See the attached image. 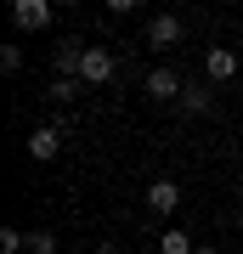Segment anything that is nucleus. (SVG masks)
<instances>
[{
  "mask_svg": "<svg viewBox=\"0 0 243 254\" xmlns=\"http://www.w3.org/2000/svg\"><path fill=\"white\" fill-rule=\"evenodd\" d=\"M119 73V57L108 46H85V63H80V85H108Z\"/></svg>",
  "mask_w": 243,
  "mask_h": 254,
  "instance_id": "obj_1",
  "label": "nucleus"
},
{
  "mask_svg": "<svg viewBox=\"0 0 243 254\" xmlns=\"http://www.w3.org/2000/svg\"><path fill=\"white\" fill-rule=\"evenodd\" d=\"M181 34H187V28H181V17H175V11H159V17L147 23V46H153V51L181 46Z\"/></svg>",
  "mask_w": 243,
  "mask_h": 254,
  "instance_id": "obj_2",
  "label": "nucleus"
},
{
  "mask_svg": "<svg viewBox=\"0 0 243 254\" xmlns=\"http://www.w3.org/2000/svg\"><path fill=\"white\" fill-rule=\"evenodd\" d=\"M181 91H187V79H181L175 68H153L147 73V96L153 102H181Z\"/></svg>",
  "mask_w": 243,
  "mask_h": 254,
  "instance_id": "obj_3",
  "label": "nucleus"
},
{
  "mask_svg": "<svg viewBox=\"0 0 243 254\" xmlns=\"http://www.w3.org/2000/svg\"><path fill=\"white\" fill-rule=\"evenodd\" d=\"M11 23L17 28H51V0H17V6H11Z\"/></svg>",
  "mask_w": 243,
  "mask_h": 254,
  "instance_id": "obj_4",
  "label": "nucleus"
},
{
  "mask_svg": "<svg viewBox=\"0 0 243 254\" xmlns=\"http://www.w3.org/2000/svg\"><path fill=\"white\" fill-rule=\"evenodd\" d=\"M57 153H63V130H57V125H40L34 136H28V158H34V164H51Z\"/></svg>",
  "mask_w": 243,
  "mask_h": 254,
  "instance_id": "obj_5",
  "label": "nucleus"
},
{
  "mask_svg": "<svg viewBox=\"0 0 243 254\" xmlns=\"http://www.w3.org/2000/svg\"><path fill=\"white\" fill-rule=\"evenodd\" d=\"M80 63H85V46H80V40H63V46L51 51V68H57V79H80Z\"/></svg>",
  "mask_w": 243,
  "mask_h": 254,
  "instance_id": "obj_6",
  "label": "nucleus"
},
{
  "mask_svg": "<svg viewBox=\"0 0 243 254\" xmlns=\"http://www.w3.org/2000/svg\"><path fill=\"white\" fill-rule=\"evenodd\" d=\"M209 108H215V85H209V79H187V91H181V113L198 119V113H209Z\"/></svg>",
  "mask_w": 243,
  "mask_h": 254,
  "instance_id": "obj_7",
  "label": "nucleus"
},
{
  "mask_svg": "<svg viewBox=\"0 0 243 254\" xmlns=\"http://www.w3.org/2000/svg\"><path fill=\"white\" fill-rule=\"evenodd\" d=\"M204 79H209V85H226V79H238V57L226 51V46H215V51L204 57Z\"/></svg>",
  "mask_w": 243,
  "mask_h": 254,
  "instance_id": "obj_8",
  "label": "nucleus"
},
{
  "mask_svg": "<svg viewBox=\"0 0 243 254\" xmlns=\"http://www.w3.org/2000/svg\"><path fill=\"white\" fill-rule=\"evenodd\" d=\"M147 209L153 215H175L181 209V181H153L147 187Z\"/></svg>",
  "mask_w": 243,
  "mask_h": 254,
  "instance_id": "obj_9",
  "label": "nucleus"
},
{
  "mask_svg": "<svg viewBox=\"0 0 243 254\" xmlns=\"http://www.w3.org/2000/svg\"><path fill=\"white\" fill-rule=\"evenodd\" d=\"M159 254H198V249H192V237L181 232V226H170V232L159 237Z\"/></svg>",
  "mask_w": 243,
  "mask_h": 254,
  "instance_id": "obj_10",
  "label": "nucleus"
},
{
  "mask_svg": "<svg viewBox=\"0 0 243 254\" xmlns=\"http://www.w3.org/2000/svg\"><path fill=\"white\" fill-rule=\"evenodd\" d=\"M74 96H80V79H51L45 85V102H57V108H68Z\"/></svg>",
  "mask_w": 243,
  "mask_h": 254,
  "instance_id": "obj_11",
  "label": "nucleus"
},
{
  "mask_svg": "<svg viewBox=\"0 0 243 254\" xmlns=\"http://www.w3.org/2000/svg\"><path fill=\"white\" fill-rule=\"evenodd\" d=\"M17 249H28V232L23 226H0V254H17Z\"/></svg>",
  "mask_w": 243,
  "mask_h": 254,
  "instance_id": "obj_12",
  "label": "nucleus"
},
{
  "mask_svg": "<svg viewBox=\"0 0 243 254\" xmlns=\"http://www.w3.org/2000/svg\"><path fill=\"white\" fill-rule=\"evenodd\" d=\"M28 254H57V232H28Z\"/></svg>",
  "mask_w": 243,
  "mask_h": 254,
  "instance_id": "obj_13",
  "label": "nucleus"
},
{
  "mask_svg": "<svg viewBox=\"0 0 243 254\" xmlns=\"http://www.w3.org/2000/svg\"><path fill=\"white\" fill-rule=\"evenodd\" d=\"M0 68L17 73V68H23V46H0Z\"/></svg>",
  "mask_w": 243,
  "mask_h": 254,
  "instance_id": "obj_14",
  "label": "nucleus"
},
{
  "mask_svg": "<svg viewBox=\"0 0 243 254\" xmlns=\"http://www.w3.org/2000/svg\"><path fill=\"white\" fill-rule=\"evenodd\" d=\"M96 254H119V249H113V243H96Z\"/></svg>",
  "mask_w": 243,
  "mask_h": 254,
  "instance_id": "obj_15",
  "label": "nucleus"
},
{
  "mask_svg": "<svg viewBox=\"0 0 243 254\" xmlns=\"http://www.w3.org/2000/svg\"><path fill=\"white\" fill-rule=\"evenodd\" d=\"M198 254H215V249H198Z\"/></svg>",
  "mask_w": 243,
  "mask_h": 254,
  "instance_id": "obj_16",
  "label": "nucleus"
}]
</instances>
